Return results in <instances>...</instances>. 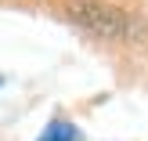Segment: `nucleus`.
I'll return each mask as SVG.
<instances>
[{"label": "nucleus", "instance_id": "f257e3e1", "mask_svg": "<svg viewBox=\"0 0 148 141\" xmlns=\"http://www.w3.org/2000/svg\"><path fill=\"white\" fill-rule=\"evenodd\" d=\"M65 14H69V22H76V25L90 29V33H98V36H108V40L134 33V18H130L127 11H119V7H112V4L83 0V4H72Z\"/></svg>", "mask_w": 148, "mask_h": 141}, {"label": "nucleus", "instance_id": "f03ea898", "mask_svg": "<svg viewBox=\"0 0 148 141\" xmlns=\"http://www.w3.org/2000/svg\"><path fill=\"white\" fill-rule=\"evenodd\" d=\"M40 141H83V134H79L72 123L54 120V123H47V130L40 134Z\"/></svg>", "mask_w": 148, "mask_h": 141}, {"label": "nucleus", "instance_id": "7ed1b4c3", "mask_svg": "<svg viewBox=\"0 0 148 141\" xmlns=\"http://www.w3.org/2000/svg\"><path fill=\"white\" fill-rule=\"evenodd\" d=\"M0 83H4V80H0Z\"/></svg>", "mask_w": 148, "mask_h": 141}]
</instances>
